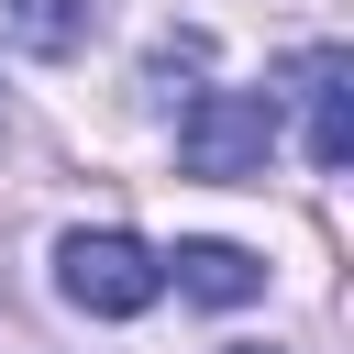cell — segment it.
<instances>
[{
  "mask_svg": "<svg viewBox=\"0 0 354 354\" xmlns=\"http://www.w3.org/2000/svg\"><path fill=\"white\" fill-rule=\"evenodd\" d=\"M277 155V88H188L177 100V166L210 177V188H243L266 177Z\"/></svg>",
  "mask_w": 354,
  "mask_h": 354,
  "instance_id": "cell-1",
  "label": "cell"
},
{
  "mask_svg": "<svg viewBox=\"0 0 354 354\" xmlns=\"http://www.w3.org/2000/svg\"><path fill=\"white\" fill-rule=\"evenodd\" d=\"M55 288H66V310H88V321H133V310H155L166 266H155V243H133V232H66V243H55Z\"/></svg>",
  "mask_w": 354,
  "mask_h": 354,
  "instance_id": "cell-2",
  "label": "cell"
},
{
  "mask_svg": "<svg viewBox=\"0 0 354 354\" xmlns=\"http://www.w3.org/2000/svg\"><path fill=\"white\" fill-rule=\"evenodd\" d=\"M232 354H277V343H232Z\"/></svg>",
  "mask_w": 354,
  "mask_h": 354,
  "instance_id": "cell-7",
  "label": "cell"
},
{
  "mask_svg": "<svg viewBox=\"0 0 354 354\" xmlns=\"http://www.w3.org/2000/svg\"><path fill=\"white\" fill-rule=\"evenodd\" d=\"M155 266H166V277H177L199 310H243V299L266 288V266H254L243 243H177V254H155Z\"/></svg>",
  "mask_w": 354,
  "mask_h": 354,
  "instance_id": "cell-4",
  "label": "cell"
},
{
  "mask_svg": "<svg viewBox=\"0 0 354 354\" xmlns=\"http://www.w3.org/2000/svg\"><path fill=\"white\" fill-rule=\"evenodd\" d=\"M199 66H210V33H166V44L144 55V100H155V111H177Z\"/></svg>",
  "mask_w": 354,
  "mask_h": 354,
  "instance_id": "cell-6",
  "label": "cell"
},
{
  "mask_svg": "<svg viewBox=\"0 0 354 354\" xmlns=\"http://www.w3.org/2000/svg\"><path fill=\"white\" fill-rule=\"evenodd\" d=\"M88 33H100V0H0V44H11V55H44V66H55V55H77Z\"/></svg>",
  "mask_w": 354,
  "mask_h": 354,
  "instance_id": "cell-5",
  "label": "cell"
},
{
  "mask_svg": "<svg viewBox=\"0 0 354 354\" xmlns=\"http://www.w3.org/2000/svg\"><path fill=\"white\" fill-rule=\"evenodd\" d=\"M299 111H310V166L343 177L354 166V55L343 44H310L299 55Z\"/></svg>",
  "mask_w": 354,
  "mask_h": 354,
  "instance_id": "cell-3",
  "label": "cell"
}]
</instances>
